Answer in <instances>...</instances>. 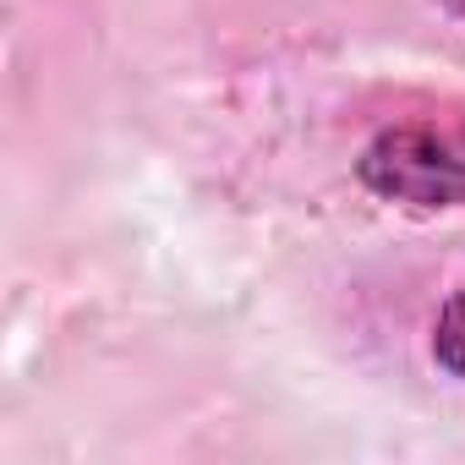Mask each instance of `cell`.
<instances>
[{
    "label": "cell",
    "mask_w": 465,
    "mask_h": 465,
    "mask_svg": "<svg viewBox=\"0 0 465 465\" xmlns=\"http://www.w3.org/2000/svg\"><path fill=\"white\" fill-rule=\"evenodd\" d=\"M438 6H443L449 17H460V23H465V0H438Z\"/></svg>",
    "instance_id": "obj_3"
},
{
    "label": "cell",
    "mask_w": 465,
    "mask_h": 465,
    "mask_svg": "<svg viewBox=\"0 0 465 465\" xmlns=\"http://www.w3.org/2000/svg\"><path fill=\"white\" fill-rule=\"evenodd\" d=\"M356 175L372 197L416 213L465 208V115H411L383 126L361 148Z\"/></svg>",
    "instance_id": "obj_1"
},
{
    "label": "cell",
    "mask_w": 465,
    "mask_h": 465,
    "mask_svg": "<svg viewBox=\"0 0 465 465\" xmlns=\"http://www.w3.org/2000/svg\"><path fill=\"white\" fill-rule=\"evenodd\" d=\"M427 351H432V361H438L449 378H460V383H465V280H460V285L449 291V302L438 307Z\"/></svg>",
    "instance_id": "obj_2"
}]
</instances>
